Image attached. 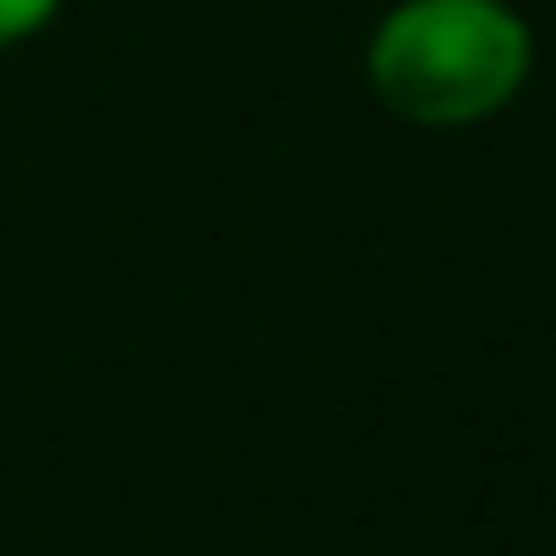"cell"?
<instances>
[{
  "instance_id": "cell-2",
  "label": "cell",
  "mask_w": 556,
  "mask_h": 556,
  "mask_svg": "<svg viewBox=\"0 0 556 556\" xmlns=\"http://www.w3.org/2000/svg\"><path fill=\"white\" fill-rule=\"evenodd\" d=\"M53 14V0H0V40H21Z\"/></svg>"
},
{
  "instance_id": "cell-1",
  "label": "cell",
  "mask_w": 556,
  "mask_h": 556,
  "mask_svg": "<svg viewBox=\"0 0 556 556\" xmlns=\"http://www.w3.org/2000/svg\"><path fill=\"white\" fill-rule=\"evenodd\" d=\"M530 66V34L497 0H413L374 40V86L400 118L465 125L497 112Z\"/></svg>"
}]
</instances>
